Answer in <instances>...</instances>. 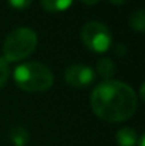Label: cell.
<instances>
[{"instance_id": "4", "label": "cell", "mask_w": 145, "mask_h": 146, "mask_svg": "<svg viewBox=\"0 0 145 146\" xmlns=\"http://www.w3.org/2000/svg\"><path fill=\"white\" fill-rule=\"evenodd\" d=\"M81 40L88 50L94 52H105L112 44V34L104 23L88 21L81 29Z\"/></svg>"}, {"instance_id": "14", "label": "cell", "mask_w": 145, "mask_h": 146, "mask_svg": "<svg viewBox=\"0 0 145 146\" xmlns=\"http://www.w3.org/2000/svg\"><path fill=\"white\" fill-rule=\"evenodd\" d=\"M112 4H115V6H121V4H124L127 0H110Z\"/></svg>"}, {"instance_id": "12", "label": "cell", "mask_w": 145, "mask_h": 146, "mask_svg": "<svg viewBox=\"0 0 145 146\" xmlns=\"http://www.w3.org/2000/svg\"><path fill=\"white\" fill-rule=\"evenodd\" d=\"M7 1H9V4L11 7H14L17 10H24V9H27L31 4L33 0H7Z\"/></svg>"}, {"instance_id": "8", "label": "cell", "mask_w": 145, "mask_h": 146, "mask_svg": "<svg viewBox=\"0 0 145 146\" xmlns=\"http://www.w3.org/2000/svg\"><path fill=\"white\" fill-rule=\"evenodd\" d=\"M41 1V7L50 11V13H61L64 10H67L74 0H40Z\"/></svg>"}, {"instance_id": "15", "label": "cell", "mask_w": 145, "mask_h": 146, "mask_svg": "<svg viewBox=\"0 0 145 146\" xmlns=\"http://www.w3.org/2000/svg\"><path fill=\"white\" fill-rule=\"evenodd\" d=\"M144 139H145L144 135H141V136L138 138V146H144Z\"/></svg>"}, {"instance_id": "1", "label": "cell", "mask_w": 145, "mask_h": 146, "mask_svg": "<svg viewBox=\"0 0 145 146\" xmlns=\"http://www.w3.org/2000/svg\"><path fill=\"white\" fill-rule=\"evenodd\" d=\"M91 108L97 116L107 122L130 119L138 106L135 91L121 81H102L91 92Z\"/></svg>"}, {"instance_id": "2", "label": "cell", "mask_w": 145, "mask_h": 146, "mask_svg": "<svg viewBox=\"0 0 145 146\" xmlns=\"http://www.w3.org/2000/svg\"><path fill=\"white\" fill-rule=\"evenodd\" d=\"M16 85L27 92H43L53 85L54 77L51 70L41 62H23L13 72Z\"/></svg>"}, {"instance_id": "3", "label": "cell", "mask_w": 145, "mask_h": 146, "mask_svg": "<svg viewBox=\"0 0 145 146\" xmlns=\"http://www.w3.org/2000/svg\"><path fill=\"white\" fill-rule=\"evenodd\" d=\"M37 47V34L29 27H19L9 33L3 44V58L6 62H16L27 58Z\"/></svg>"}, {"instance_id": "13", "label": "cell", "mask_w": 145, "mask_h": 146, "mask_svg": "<svg viewBox=\"0 0 145 146\" xmlns=\"http://www.w3.org/2000/svg\"><path fill=\"white\" fill-rule=\"evenodd\" d=\"M83 3H86V4H88V6H94V4H97L100 0H81Z\"/></svg>"}, {"instance_id": "6", "label": "cell", "mask_w": 145, "mask_h": 146, "mask_svg": "<svg viewBox=\"0 0 145 146\" xmlns=\"http://www.w3.org/2000/svg\"><path fill=\"white\" fill-rule=\"evenodd\" d=\"M115 139L120 146H135L138 142V135H137L135 129H132L130 126H124L117 132Z\"/></svg>"}, {"instance_id": "9", "label": "cell", "mask_w": 145, "mask_h": 146, "mask_svg": "<svg viewBox=\"0 0 145 146\" xmlns=\"http://www.w3.org/2000/svg\"><path fill=\"white\" fill-rule=\"evenodd\" d=\"M97 72L104 78V81L110 80L115 72V64L110 58H101L97 62Z\"/></svg>"}, {"instance_id": "5", "label": "cell", "mask_w": 145, "mask_h": 146, "mask_svg": "<svg viewBox=\"0 0 145 146\" xmlns=\"http://www.w3.org/2000/svg\"><path fill=\"white\" fill-rule=\"evenodd\" d=\"M64 80L68 85L76 88H84L94 82L96 72L91 67L84 64H74L70 65L64 72Z\"/></svg>"}, {"instance_id": "7", "label": "cell", "mask_w": 145, "mask_h": 146, "mask_svg": "<svg viewBox=\"0 0 145 146\" xmlns=\"http://www.w3.org/2000/svg\"><path fill=\"white\" fill-rule=\"evenodd\" d=\"M29 138H30V135H29L27 129L23 126H14L9 132V139L14 146H24L29 142Z\"/></svg>"}, {"instance_id": "10", "label": "cell", "mask_w": 145, "mask_h": 146, "mask_svg": "<svg viewBox=\"0 0 145 146\" xmlns=\"http://www.w3.org/2000/svg\"><path fill=\"white\" fill-rule=\"evenodd\" d=\"M130 26L131 29L142 33L145 30V11L144 10H137L135 13H132V16L130 17Z\"/></svg>"}, {"instance_id": "11", "label": "cell", "mask_w": 145, "mask_h": 146, "mask_svg": "<svg viewBox=\"0 0 145 146\" xmlns=\"http://www.w3.org/2000/svg\"><path fill=\"white\" fill-rule=\"evenodd\" d=\"M9 78V67H7V62L4 61L3 57H0V88L6 84Z\"/></svg>"}]
</instances>
